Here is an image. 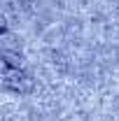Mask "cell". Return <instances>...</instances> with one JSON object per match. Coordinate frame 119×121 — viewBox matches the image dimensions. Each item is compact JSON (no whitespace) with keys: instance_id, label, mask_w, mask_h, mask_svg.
Returning <instances> with one entry per match:
<instances>
[{"instance_id":"1","label":"cell","mask_w":119,"mask_h":121,"mask_svg":"<svg viewBox=\"0 0 119 121\" xmlns=\"http://www.w3.org/2000/svg\"><path fill=\"white\" fill-rule=\"evenodd\" d=\"M2 84H5V89L16 91V93H26L33 89V79L21 68H12V65L2 68Z\"/></svg>"},{"instance_id":"2","label":"cell","mask_w":119,"mask_h":121,"mask_svg":"<svg viewBox=\"0 0 119 121\" xmlns=\"http://www.w3.org/2000/svg\"><path fill=\"white\" fill-rule=\"evenodd\" d=\"M70 121H87V119H84V117H79V114H77V117H73V119H70Z\"/></svg>"},{"instance_id":"3","label":"cell","mask_w":119,"mask_h":121,"mask_svg":"<svg viewBox=\"0 0 119 121\" xmlns=\"http://www.w3.org/2000/svg\"><path fill=\"white\" fill-rule=\"evenodd\" d=\"M23 2H33V0H23Z\"/></svg>"},{"instance_id":"4","label":"cell","mask_w":119,"mask_h":121,"mask_svg":"<svg viewBox=\"0 0 119 121\" xmlns=\"http://www.w3.org/2000/svg\"><path fill=\"white\" fill-rule=\"evenodd\" d=\"M117 9H119V2H117Z\"/></svg>"}]
</instances>
